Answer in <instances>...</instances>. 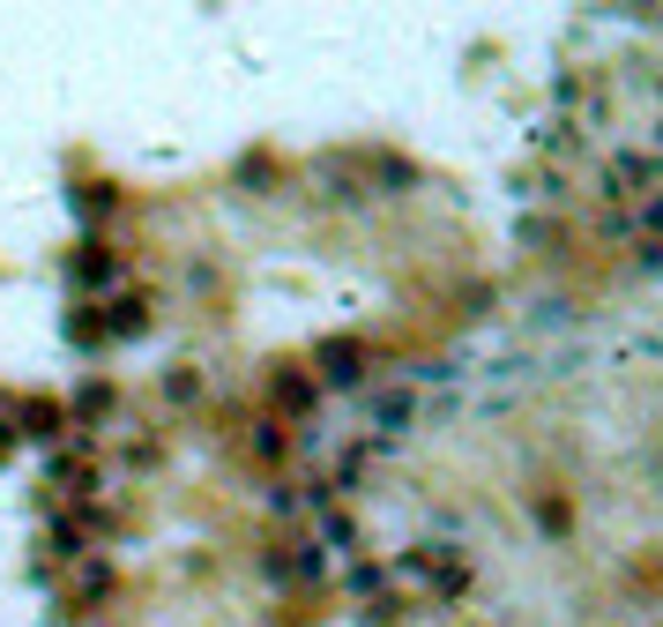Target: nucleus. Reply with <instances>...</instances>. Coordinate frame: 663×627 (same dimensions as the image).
I'll list each match as a JSON object with an SVG mask.
<instances>
[{
  "label": "nucleus",
  "instance_id": "nucleus-1",
  "mask_svg": "<svg viewBox=\"0 0 663 627\" xmlns=\"http://www.w3.org/2000/svg\"><path fill=\"white\" fill-rule=\"evenodd\" d=\"M320 366H328L336 381H350V374H358V352H350V344H328V352H320Z\"/></svg>",
  "mask_w": 663,
  "mask_h": 627
}]
</instances>
